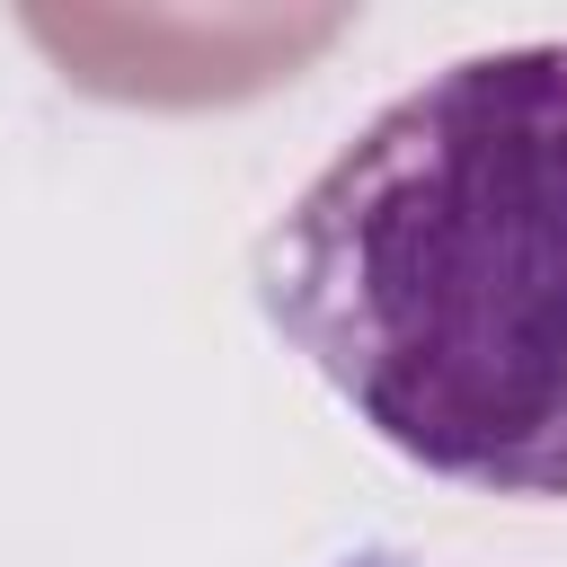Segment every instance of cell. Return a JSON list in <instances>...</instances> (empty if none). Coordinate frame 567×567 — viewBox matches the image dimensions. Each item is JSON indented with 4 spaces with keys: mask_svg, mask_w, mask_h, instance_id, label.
Instances as JSON below:
<instances>
[{
    "mask_svg": "<svg viewBox=\"0 0 567 567\" xmlns=\"http://www.w3.org/2000/svg\"><path fill=\"white\" fill-rule=\"evenodd\" d=\"M257 310L399 461L567 496V44L399 89L257 239Z\"/></svg>",
    "mask_w": 567,
    "mask_h": 567,
    "instance_id": "obj_1",
    "label": "cell"
}]
</instances>
